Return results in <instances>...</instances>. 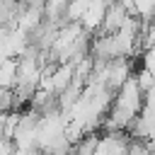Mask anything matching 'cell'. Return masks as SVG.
<instances>
[{
	"mask_svg": "<svg viewBox=\"0 0 155 155\" xmlns=\"http://www.w3.org/2000/svg\"><path fill=\"white\" fill-rule=\"evenodd\" d=\"M131 145H133V140L126 133H107V136L99 138L94 155H128Z\"/></svg>",
	"mask_w": 155,
	"mask_h": 155,
	"instance_id": "6da1fadb",
	"label": "cell"
},
{
	"mask_svg": "<svg viewBox=\"0 0 155 155\" xmlns=\"http://www.w3.org/2000/svg\"><path fill=\"white\" fill-rule=\"evenodd\" d=\"M107 10H109V2H102V0L90 2V10H87V15H85L82 22H80V24L85 27L87 34H97V31L102 29L104 17H107Z\"/></svg>",
	"mask_w": 155,
	"mask_h": 155,
	"instance_id": "7a4b0ae2",
	"label": "cell"
},
{
	"mask_svg": "<svg viewBox=\"0 0 155 155\" xmlns=\"http://www.w3.org/2000/svg\"><path fill=\"white\" fill-rule=\"evenodd\" d=\"M19 80V61L17 58H2L0 61V85L2 90H15Z\"/></svg>",
	"mask_w": 155,
	"mask_h": 155,
	"instance_id": "3957f363",
	"label": "cell"
},
{
	"mask_svg": "<svg viewBox=\"0 0 155 155\" xmlns=\"http://www.w3.org/2000/svg\"><path fill=\"white\" fill-rule=\"evenodd\" d=\"M90 2L87 0H78V2H68V22H82V17L87 15Z\"/></svg>",
	"mask_w": 155,
	"mask_h": 155,
	"instance_id": "277c9868",
	"label": "cell"
}]
</instances>
